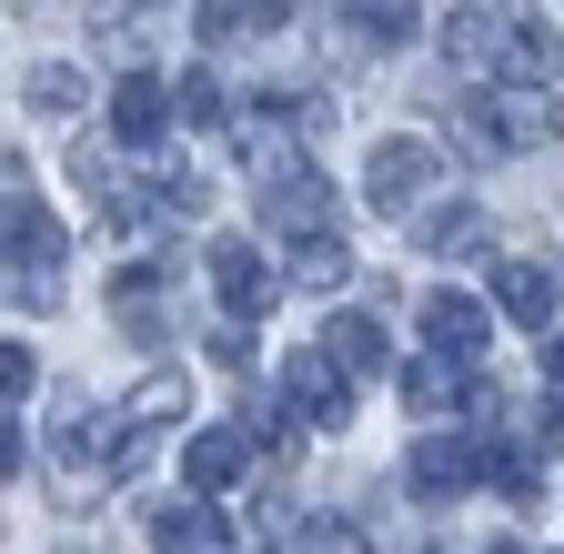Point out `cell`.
<instances>
[{
    "mask_svg": "<svg viewBox=\"0 0 564 554\" xmlns=\"http://www.w3.org/2000/svg\"><path fill=\"white\" fill-rule=\"evenodd\" d=\"M262 21H293V0H242V31H262Z\"/></svg>",
    "mask_w": 564,
    "mask_h": 554,
    "instance_id": "obj_23",
    "label": "cell"
},
{
    "mask_svg": "<svg viewBox=\"0 0 564 554\" xmlns=\"http://www.w3.org/2000/svg\"><path fill=\"white\" fill-rule=\"evenodd\" d=\"M484 554H534V544H484Z\"/></svg>",
    "mask_w": 564,
    "mask_h": 554,
    "instance_id": "obj_26",
    "label": "cell"
},
{
    "mask_svg": "<svg viewBox=\"0 0 564 554\" xmlns=\"http://www.w3.org/2000/svg\"><path fill=\"white\" fill-rule=\"evenodd\" d=\"M282 283H303V293H343L352 283V252L333 242V232H303V252H293V272Z\"/></svg>",
    "mask_w": 564,
    "mask_h": 554,
    "instance_id": "obj_13",
    "label": "cell"
},
{
    "mask_svg": "<svg viewBox=\"0 0 564 554\" xmlns=\"http://www.w3.org/2000/svg\"><path fill=\"white\" fill-rule=\"evenodd\" d=\"M212 283H223L232 323H252V313H272V303H282V272H272L252 242H212Z\"/></svg>",
    "mask_w": 564,
    "mask_h": 554,
    "instance_id": "obj_6",
    "label": "cell"
},
{
    "mask_svg": "<svg viewBox=\"0 0 564 554\" xmlns=\"http://www.w3.org/2000/svg\"><path fill=\"white\" fill-rule=\"evenodd\" d=\"M232 474H242V434H192L182 444V484L192 495H223Z\"/></svg>",
    "mask_w": 564,
    "mask_h": 554,
    "instance_id": "obj_12",
    "label": "cell"
},
{
    "mask_svg": "<svg viewBox=\"0 0 564 554\" xmlns=\"http://www.w3.org/2000/svg\"><path fill=\"white\" fill-rule=\"evenodd\" d=\"M544 383H554V403H564V343H544Z\"/></svg>",
    "mask_w": 564,
    "mask_h": 554,
    "instance_id": "obj_24",
    "label": "cell"
},
{
    "mask_svg": "<svg viewBox=\"0 0 564 554\" xmlns=\"http://www.w3.org/2000/svg\"><path fill=\"white\" fill-rule=\"evenodd\" d=\"M413 232H423V252H454V242H484V213L474 202H444V213H423Z\"/></svg>",
    "mask_w": 564,
    "mask_h": 554,
    "instance_id": "obj_19",
    "label": "cell"
},
{
    "mask_svg": "<svg viewBox=\"0 0 564 554\" xmlns=\"http://www.w3.org/2000/svg\"><path fill=\"white\" fill-rule=\"evenodd\" d=\"M282 403H303L323 434H333V424H352V383L323 363V343H293V363H282Z\"/></svg>",
    "mask_w": 564,
    "mask_h": 554,
    "instance_id": "obj_4",
    "label": "cell"
},
{
    "mask_svg": "<svg viewBox=\"0 0 564 554\" xmlns=\"http://www.w3.org/2000/svg\"><path fill=\"white\" fill-rule=\"evenodd\" d=\"M0 262H61V222L41 192H11L0 202Z\"/></svg>",
    "mask_w": 564,
    "mask_h": 554,
    "instance_id": "obj_10",
    "label": "cell"
},
{
    "mask_svg": "<svg viewBox=\"0 0 564 554\" xmlns=\"http://www.w3.org/2000/svg\"><path fill=\"white\" fill-rule=\"evenodd\" d=\"M484 333H494V313H484L474 293H454V283L423 293V343H434V363H454V373L484 363Z\"/></svg>",
    "mask_w": 564,
    "mask_h": 554,
    "instance_id": "obj_3",
    "label": "cell"
},
{
    "mask_svg": "<svg viewBox=\"0 0 564 554\" xmlns=\"http://www.w3.org/2000/svg\"><path fill=\"white\" fill-rule=\"evenodd\" d=\"M172 413H182V373H152V383L131 393V413H121V424L141 434V424H172Z\"/></svg>",
    "mask_w": 564,
    "mask_h": 554,
    "instance_id": "obj_20",
    "label": "cell"
},
{
    "mask_svg": "<svg viewBox=\"0 0 564 554\" xmlns=\"http://www.w3.org/2000/svg\"><path fill=\"white\" fill-rule=\"evenodd\" d=\"M494 41H505V11H484V0L444 21V51L464 61V72H494Z\"/></svg>",
    "mask_w": 564,
    "mask_h": 554,
    "instance_id": "obj_14",
    "label": "cell"
},
{
    "mask_svg": "<svg viewBox=\"0 0 564 554\" xmlns=\"http://www.w3.org/2000/svg\"><path fill=\"white\" fill-rule=\"evenodd\" d=\"M423 182H434V142H413V131L373 142V162H364V202H373V213H413Z\"/></svg>",
    "mask_w": 564,
    "mask_h": 554,
    "instance_id": "obj_1",
    "label": "cell"
},
{
    "mask_svg": "<svg viewBox=\"0 0 564 554\" xmlns=\"http://www.w3.org/2000/svg\"><path fill=\"white\" fill-rule=\"evenodd\" d=\"M474 474H484V444H454V434H423V444H413V495L454 504Z\"/></svg>",
    "mask_w": 564,
    "mask_h": 554,
    "instance_id": "obj_9",
    "label": "cell"
},
{
    "mask_svg": "<svg viewBox=\"0 0 564 554\" xmlns=\"http://www.w3.org/2000/svg\"><path fill=\"white\" fill-rule=\"evenodd\" d=\"M323 363L352 383V373H383L393 363V343H383V313H333L323 323Z\"/></svg>",
    "mask_w": 564,
    "mask_h": 554,
    "instance_id": "obj_8",
    "label": "cell"
},
{
    "mask_svg": "<svg viewBox=\"0 0 564 554\" xmlns=\"http://www.w3.org/2000/svg\"><path fill=\"white\" fill-rule=\"evenodd\" d=\"M82 91H91V82L70 72V61H41V72H31V111H41V121H70V111H82Z\"/></svg>",
    "mask_w": 564,
    "mask_h": 554,
    "instance_id": "obj_17",
    "label": "cell"
},
{
    "mask_svg": "<svg viewBox=\"0 0 564 554\" xmlns=\"http://www.w3.org/2000/svg\"><path fill=\"white\" fill-rule=\"evenodd\" d=\"M262 222L272 232H323V172L313 162H262Z\"/></svg>",
    "mask_w": 564,
    "mask_h": 554,
    "instance_id": "obj_5",
    "label": "cell"
},
{
    "mask_svg": "<svg viewBox=\"0 0 564 554\" xmlns=\"http://www.w3.org/2000/svg\"><path fill=\"white\" fill-rule=\"evenodd\" d=\"M152 544L162 554H232V524L202 504H152Z\"/></svg>",
    "mask_w": 564,
    "mask_h": 554,
    "instance_id": "obj_11",
    "label": "cell"
},
{
    "mask_svg": "<svg viewBox=\"0 0 564 554\" xmlns=\"http://www.w3.org/2000/svg\"><path fill=\"white\" fill-rule=\"evenodd\" d=\"M554 303H564V283H554L544 262H494V313H505V323L544 333V323H554Z\"/></svg>",
    "mask_w": 564,
    "mask_h": 554,
    "instance_id": "obj_7",
    "label": "cell"
},
{
    "mask_svg": "<svg viewBox=\"0 0 564 554\" xmlns=\"http://www.w3.org/2000/svg\"><path fill=\"white\" fill-rule=\"evenodd\" d=\"M111 121H121V142H152V131H162V82L131 72V82L111 91Z\"/></svg>",
    "mask_w": 564,
    "mask_h": 554,
    "instance_id": "obj_16",
    "label": "cell"
},
{
    "mask_svg": "<svg viewBox=\"0 0 564 554\" xmlns=\"http://www.w3.org/2000/svg\"><path fill=\"white\" fill-rule=\"evenodd\" d=\"M11 464H21V434H11V424H0V474H11Z\"/></svg>",
    "mask_w": 564,
    "mask_h": 554,
    "instance_id": "obj_25",
    "label": "cell"
},
{
    "mask_svg": "<svg viewBox=\"0 0 564 554\" xmlns=\"http://www.w3.org/2000/svg\"><path fill=\"white\" fill-rule=\"evenodd\" d=\"M403 403H413V413H444V403H454V363H413V373H403Z\"/></svg>",
    "mask_w": 564,
    "mask_h": 554,
    "instance_id": "obj_21",
    "label": "cell"
},
{
    "mask_svg": "<svg viewBox=\"0 0 564 554\" xmlns=\"http://www.w3.org/2000/svg\"><path fill=\"white\" fill-rule=\"evenodd\" d=\"M293 554H373V534L352 524V514H313V524L293 534Z\"/></svg>",
    "mask_w": 564,
    "mask_h": 554,
    "instance_id": "obj_18",
    "label": "cell"
},
{
    "mask_svg": "<svg viewBox=\"0 0 564 554\" xmlns=\"http://www.w3.org/2000/svg\"><path fill=\"white\" fill-rule=\"evenodd\" d=\"M544 121H554V131H564V111H544Z\"/></svg>",
    "mask_w": 564,
    "mask_h": 554,
    "instance_id": "obj_27",
    "label": "cell"
},
{
    "mask_svg": "<svg viewBox=\"0 0 564 554\" xmlns=\"http://www.w3.org/2000/svg\"><path fill=\"white\" fill-rule=\"evenodd\" d=\"M564 72V31H544V21H505V41H494V91H544Z\"/></svg>",
    "mask_w": 564,
    "mask_h": 554,
    "instance_id": "obj_2",
    "label": "cell"
},
{
    "mask_svg": "<svg viewBox=\"0 0 564 554\" xmlns=\"http://www.w3.org/2000/svg\"><path fill=\"white\" fill-rule=\"evenodd\" d=\"M413 11H423V0H352V41L403 51V41H413Z\"/></svg>",
    "mask_w": 564,
    "mask_h": 554,
    "instance_id": "obj_15",
    "label": "cell"
},
{
    "mask_svg": "<svg viewBox=\"0 0 564 554\" xmlns=\"http://www.w3.org/2000/svg\"><path fill=\"white\" fill-rule=\"evenodd\" d=\"M31 373H41V363L21 354V343H0V403H11V393H31Z\"/></svg>",
    "mask_w": 564,
    "mask_h": 554,
    "instance_id": "obj_22",
    "label": "cell"
}]
</instances>
